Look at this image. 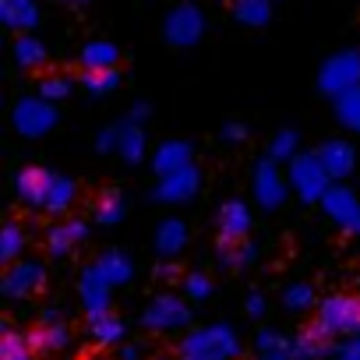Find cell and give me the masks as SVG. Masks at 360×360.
I'll list each match as a JSON object with an SVG mask.
<instances>
[{
  "mask_svg": "<svg viewBox=\"0 0 360 360\" xmlns=\"http://www.w3.org/2000/svg\"><path fill=\"white\" fill-rule=\"evenodd\" d=\"M18 195L29 202V205H57L53 195H57V180L53 173L39 169V166H25L18 173Z\"/></svg>",
  "mask_w": 360,
  "mask_h": 360,
  "instance_id": "1",
  "label": "cell"
},
{
  "mask_svg": "<svg viewBox=\"0 0 360 360\" xmlns=\"http://www.w3.org/2000/svg\"><path fill=\"white\" fill-rule=\"evenodd\" d=\"M321 321L328 328H360V297H332L321 307Z\"/></svg>",
  "mask_w": 360,
  "mask_h": 360,
  "instance_id": "2",
  "label": "cell"
},
{
  "mask_svg": "<svg viewBox=\"0 0 360 360\" xmlns=\"http://www.w3.org/2000/svg\"><path fill=\"white\" fill-rule=\"evenodd\" d=\"M219 251H223V262H230V265H244V262L251 258V244H248V237H233V233H223Z\"/></svg>",
  "mask_w": 360,
  "mask_h": 360,
  "instance_id": "3",
  "label": "cell"
},
{
  "mask_svg": "<svg viewBox=\"0 0 360 360\" xmlns=\"http://www.w3.org/2000/svg\"><path fill=\"white\" fill-rule=\"evenodd\" d=\"M25 339H29L32 349H53V346H64V332L53 328V325H39V328H32Z\"/></svg>",
  "mask_w": 360,
  "mask_h": 360,
  "instance_id": "4",
  "label": "cell"
},
{
  "mask_svg": "<svg viewBox=\"0 0 360 360\" xmlns=\"http://www.w3.org/2000/svg\"><path fill=\"white\" fill-rule=\"evenodd\" d=\"M0 360H32V346H29V339L8 332L4 342H0Z\"/></svg>",
  "mask_w": 360,
  "mask_h": 360,
  "instance_id": "5",
  "label": "cell"
},
{
  "mask_svg": "<svg viewBox=\"0 0 360 360\" xmlns=\"http://www.w3.org/2000/svg\"><path fill=\"white\" fill-rule=\"evenodd\" d=\"M113 85H117V71H113V68H89V71H85V89L106 92V89H113Z\"/></svg>",
  "mask_w": 360,
  "mask_h": 360,
  "instance_id": "6",
  "label": "cell"
}]
</instances>
